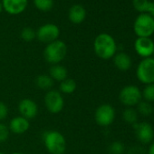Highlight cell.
Masks as SVG:
<instances>
[{
  "mask_svg": "<svg viewBox=\"0 0 154 154\" xmlns=\"http://www.w3.org/2000/svg\"><path fill=\"white\" fill-rule=\"evenodd\" d=\"M94 50L99 58L103 60H110L117 53V45L111 35L102 33L94 39Z\"/></svg>",
  "mask_w": 154,
  "mask_h": 154,
  "instance_id": "1",
  "label": "cell"
},
{
  "mask_svg": "<svg viewBox=\"0 0 154 154\" xmlns=\"http://www.w3.org/2000/svg\"><path fill=\"white\" fill-rule=\"evenodd\" d=\"M36 37V32L31 27H26L21 31V38L26 42H31Z\"/></svg>",
  "mask_w": 154,
  "mask_h": 154,
  "instance_id": "25",
  "label": "cell"
},
{
  "mask_svg": "<svg viewBox=\"0 0 154 154\" xmlns=\"http://www.w3.org/2000/svg\"><path fill=\"white\" fill-rule=\"evenodd\" d=\"M152 106H153V114H154V104H153Z\"/></svg>",
  "mask_w": 154,
  "mask_h": 154,
  "instance_id": "33",
  "label": "cell"
},
{
  "mask_svg": "<svg viewBox=\"0 0 154 154\" xmlns=\"http://www.w3.org/2000/svg\"><path fill=\"white\" fill-rule=\"evenodd\" d=\"M137 112L138 114L141 115V116H144V117H148L149 116L150 114L153 113V106L151 103L146 102V101H140L137 105Z\"/></svg>",
  "mask_w": 154,
  "mask_h": 154,
  "instance_id": "20",
  "label": "cell"
},
{
  "mask_svg": "<svg viewBox=\"0 0 154 154\" xmlns=\"http://www.w3.org/2000/svg\"><path fill=\"white\" fill-rule=\"evenodd\" d=\"M3 10L12 16L22 14L28 4V0H2Z\"/></svg>",
  "mask_w": 154,
  "mask_h": 154,
  "instance_id": "12",
  "label": "cell"
},
{
  "mask_svg": "<svg viewBox=\"0 0 154 154\" xmlns=\"http://www.w3.org/2000/svg\"><path fill=\"white\" fill-rule=\"evenodd\" d=\"M115 119L114 108L107 103L100 105L94 112V120L99 126H110Z\"/></svg>",
  "mask_w": 154,
  "mask_h": 154,
  "instance_id": "8",
  "label": "cell"
},
{
  "mask_svg": "<svg viewBox=\"0 0 154 154\" xmlns=\"http://www.w3.org/2000/svg\"><path fill=\"white\" fill-rule=\"evenodd\" d=\"M49 75L54 81H57L61 83L67 78L68 71L63 65L54 64L49 69Z\"/></svg>",
  "mask_w": 154,
  "mask_h": 154,
  "instance_id": "17",
  "label": "cell"
},
{
  "mask_svg": "<svg viewBox=\"0 0 154 154\" xmlns=\"http://www.w3.org/2000/svg\"><path fill=\"white\" fill-rule=\"evenodd\" d=\"M141 94H142V98L144 99V101L149 103H154V84L145 85V87L143 88L141 92Z\"/></svg>",
  "mask_w": 154,
  "mask_h": 154,
  "instance_id": "23",
  "label": "cell"
},
{
  "mask_svg": "<svg viewBox=\"0 0 154 154\" xmlns=\"http://www.w3.org/2000/svg\"><path fill=\"white\" fill-rule=\"evenodd\" d=\"M0 154H5L4 152H0Z\"/></svg>",
  "mask_w": 154,
  "mask_h": 154,
  "instance_id": "35",
  "label": "cell"
},
{
  "mask_svg": "<svg viewBox=\"0 0 154 154\" xmlns=\"http://www.w3.org/2000/svg\"><path fill=\"white\" fill-rule=\"evenodd\" d=\"M147 14H149V16H151L154 18V2H149V8L147 11Z\"/></svg>",
  "mask_w": 154,
  "mask_h": 154,
  "instance_id": "29",
  "label": "cell"
},
{
  "mask_svg": "<svg viewBox=\"0 0 154 154\" xmlns=\"http://www.w3.org/2000/svg\"><path fill=\"white\" fill-rule=\"evenodd\" d=\"M9 131L16 134H23L28 131L30 128L29 120L22 117L17 116L13 118L9 122Z\"/></svg>",
  "mask_w": 154,
  "mask_h": 154,
  "instance_id": "14",
  "label": "cell"
},
{
  "mask_svg": "<svg viewBox=\"0 0 154 154\" xmlns=\"http://www.w3.org/2000/svg\"><path fill=\"white\" fill-rule=\"evenodd\" d=\"M134 50L142 58L152 57L154 51V42L150 37H138L134 42Z\"/></svg>",
  "mask_w": 154,
  "mask_h": 154,
  "instance_id": "11",
  "label": "cell"
},
{
  "mask_svg": "<svg viewBox=\"0 0 154 154\" xmlns=\"http://www.w3.org/2000/svg\"><path fill=\"white\" fill-rule=\"evenodd\" d=\"M34 5L38 10L48 12L54 7V0H34Z\"/></svg>",
  "mask_w": 154,
  "mask_h": 154,
  "instance_id": "22",
  "label": "cell"
},
{
  "mask_svg": "<svg viewBox=\"0 0 154 154\" xmlns=\"http://www.w3.org/2000/svg\"><path fill=\"white\" fill-rule=\"evenodd\" d=\"M119 100L122 104L126 107L136 106L142 100L141 91L136 85H126L121 90L119 94Z\"/></svg>",
  "mask_w": 154,
  "mask_h": 154,
  "instance_id": "6",
  "label": "cell"
},
{
  "mask_svg": "<svg viewBox=\"0 0 154 154\" xmlns=\"http://www.w3.org/2000/svg\"><path fill=\"white\" fill-rule=\"evenodd\" d=\"M67 54V45L63 41L59 39L48 44L44 50L45 61L52 65L59 64Z\"/></svg>",
  "mask_w": 154,
  "mask_h": 154,
  "instance_id": "3",
  "label": "cell"
},
{
  "mask_svg": "<svg viewBox=\"0 0 154 154\" xmlns=\"http://www.w3.org/2000/svg\"><path fill=\"white\" fill-rule=\"evenodd\" d=\"M76 90V83L71 78H66L60 83V91L65 94H71Z\"/></svg>",
  "mask_w": 154,
  "mask_h": 154,
  "instance_id": "21",
  "label": "cell"
},
{
  "mask_svg": "<svg viewBox=\"0 0 154 154\" xmlns=\"http://www.w3.org/2000/svg\"><path fill=\"white\" fill-rule=\"evenodd\" d=\"M68 18L72 24L77 25L83 23L86 18L85 8L79 4L72 6L68 11Z\"/></svg>",
  "mask_w": 154,
  "mask_h": 154,
  "instance_id": "15",
  "label": "cell"
},
{
  "mask_svg": "<svg viewBox=\"0 0 154 154\" xmlns=\"http://www.w3.org/2000/svg\"><path fill=\"white\" fill-rule=\"evenodd\" d=\"M137 79L143 85L154 84V58H143L136 68Z\"/></svg>",
  "mask_w": 154,
  "mask_h": 154,
  "instance_id": "5",
  "label": "cell"
},
{
  "mask_svg": "<svg viewBox=\"0 0 154 154\" xmlns=\"http://www.w3.org/2000/svg\"><path fill=\"white\" fill-rule=\"evenodd\" d=\"M125 150V147L122 142L121 141H114L111 143L109 146V152L110 154H123Z\"/></svg>",
  "mask_w": 154,
  "mask_h": 154,
  "instance_id": "26",
  "label": "cell"
},
{
  "mask_svg": "<svg viewBox=\"0 0 154 154\" xmlns=\"http://www.w3.org/2000/svg\"><path fill=\"white\" fill-rule=\"evenodd\" d=\"M2 10H3V7H2V3H1V1H0V13L2 12Z\"/></svg>",
  "mask_w": 154,
  "mask_h": 154,
  "instance_id": "31",
  "label": "cell"
},
{
  "mask_svg": "<svg viewBox=\"0 0 154 154\" xmlns=\"http://www.w3.org/2000/svg\"><path fill=\"white\" fill-rule=\"evenodd\" d=\"M149 0H132V5L133 8L138 11L141 13H147L149 5Z\"/></svg>",
  "mask_w": 154,
  "mask_h": 154,
  "instance_id": "24",
  "label": "cell"
},
{
  "mask_svg": "<svg viewBox=\"0 0 154 154\" xmlns=\"http://www.w3.org/2000/svg\"><path fill=\"white\" fill-rule=\"evenodd\" d=\"M59 35H60L59 27L52 23H48L41 26L36 32L37 39L40 42L47 45L57 40Z\"/></svg>",
  "mask_w": 154,
  "mask_h": 154,
  "instance_id": "10",
  "label": "cell"
},
{
  "mask_svg": "<svg viewBox=\"0 0 154 154\" xmlns=\"http://www.w3.org/2000/svg\"><path fill=\"white\" fill-rule=\"evenodd\" d=\"M18 111L22 117L31 120L34 119L38 113V106L36 103L31 99H23L19 102Z\"/></svg>",
  "mask_w": 154,
  "mask_h": 154,
  "instance_id": "13",
  "label": "cell"
},
{
  "mask_svg": "<svg viewBox=\"0 0 154 154\" xmlns=\"http://www.w3.org/2000/svg\"><path fill=\"white\" fill-rule=\"evenodd\" d=\"M152 57L154 58V51H153V54H152Z\"/></svg>",
  "mask_w": 154,
  "mask_h": 154,
  "instance_id": "34",
  "label": "cell"
},
{
  "mask_svg": "<svg viewBox=\"0 0 154 154\" xmlns=\"http://www.w3.org/2000/svg\"><path fill=\"white\" fill-rule=\"evenodd\" d=\"M43 140L50 154H63L66 150L64 136L57 131H47L44 133Z\"/></svg>",
  "mask_w": 154,
  "mask_h": 154,
  "instance_id": "2",
  "label": "cell"
},
{
  "mask_svg": "<svg viewBox=\"0 0 154 154\" xmlns=\"http://www.w3.org/2000/svg\"><path fill=\"white\" fill-rule=\"evenodd\" d=\"M133 31L138 37H150L154 34V18L147 13L140 14L134 21Z\"/></svg>",
  "mask_w": 154,
  "mask_h": 154,
  "instance_id": "4",
  "label": "cell"
},
{
  "mask_svg": "<svg viewBox=\"0 0 154 154\" xmlns=\"http://www.w3.org/2000/svg\"><path fill=\"white\" fill-rule=\"evenodd\" d=\"M148 154H154V140L149 144V147L148 149Z\"/></svg>",
  "mask_w": 154,
  "mask_h": 154,
  "instance_id": "30",
  "label": "cell"
},
{
  "mask_svg": "<svg viewBox=\"0 0 154 154\" xmlns=\"http://www.w3.org/2000/svg\"><path fill=\"white\" fill-rule=\"evenodd\" d=\"M132 126L135 136L140 143L143 145H148L154 140V129L149 122H137Z\"/></svg>",
  "mask_w": 154,
  "mask_h": 154,
  "instance_id": "7",
  "label": "cell"
},
{
  "mask_svg": "<svg viewBox=\"0 0 154 154\" xmlns=\"http://www.w3.org/2000/svg\"><path fill=\"white\" fill-rule=\"evenodd\" d=\"M112 58H113V63L118 70L125 72L131 69L132 61H131V56L128 54L124 52H119V53H116Z\"/></svg>",
  "mask_w": 154,
  "mask_h": 154,
  "instance_id": "16",
  "label": "cell"
},
{
  "mask_svg": "<svg viewBox=\"0 0 154 154\" xmlns=\"http://www.w3.org/2000/svg\"><path fill=\"white\" fill-rule=\"evenodd\" d=\"M36 86L44 91H50L54 85V80L47 74H40L35 79Z\"/></svg>",
  "mask_w": 154,
  "mask_h": 154,
  "instance_id": "18",
  "label": "cell"
},
{
  "mask_svg": "<svg viewBox=\"0 0 154 154\" xmlns=\"http://www.w3.org/2000/svg\"><path fill=\"white\" fill-rule=\"evenodd\" d=\"M122 119L128 124H135L138 122L139 114L133 107H127L122 112Z\"/></svg>",
  "mask_w": 154,
  "mask_h": 154,
  "instance_id": "19",
  "label": "cell"
},
{
  "mask_svg": "<svg viewBox=\"0 0 154 154\" xmlns=\"http://www.w3.org/2000/svg\"><path fill=\"white\" fill-rule=\"evenodd\" d=\"M13 154H24V153H22V152H15Z\"/></svg>",
  "mask_w": 154,
  "mask_h": 154,
  "instance_id": "32",
  "label": "cell"
},
{
  "mask_svg": "<svg viewBox=\"0 0 154 154\" xmlns=\"http://www.w3.org/2000/svg\"><path fill=\"white\" fill-rule=\"evenodd\" d=\"M45 104L49 112L56 114L63 109L64 101L59 91L50 90L45 95Z\"/></svg>",
  "mask_w": 154,
  "mask_h": 154,
  "instance_id": "9",
  "label": "cell"
},
{
  "mask_svg": "<svg viewBox=\"0 0 154 154\" xmlns=\"http://www.w3.org/2000/svg\"><path fill=\"white\" fill-rule=\"evenodd\" d=\"M9 133V128L4 123H0V142H5L8 139Z\"/></svg>",
  "mask_w": 154,
  "mask_h": 154,
  "instance_id": "27",
  "label": "cell"
},
{
  "mask_svg": "<svg viewBox=\"0 0 154 154\" xmlns=\"http://www.w3.org/2000/svg\"><path fill=\"white\" fill-rule=\"evenodd\" d=\"M8 115V108L5 103L0 102V121H4Z\"/></svg>",
  "mask_w": 154,
  "mask_h": 154,
  "instance_id": "28",
  "label": "cell"
}]
</instances>
